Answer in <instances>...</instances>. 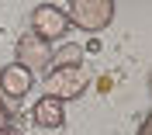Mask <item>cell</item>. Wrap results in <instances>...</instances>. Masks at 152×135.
<instances>
[{
  "label": "cell",
  "mask_w": 152,
  "mask_h": 135,
  "mask_svg": "<svg viewBox=\"0 0 152 135\" xmlns=\"http://www.w3.org/2000/svg\"><path fill=\"white\" fill-rule=\"evenodd\" d=\"M86 69L83 66H69V69H52L45 76V97H56V101H69V97H80L86 90Z\"/></svg>",
  "instance_id": "cell-3"
},
{
  "label": "cell",
  "mask_w": 152,
  "mask_h": 135,
  "mask_svg": "<svg viewBox=\"0 0 152 135\" xmlns=\"http://www.w3.org/2000/svg\"><path fill=\"white\" fill-rule=\"evenodd\" d=\"M52 66H56V69L83 66V45H76V42H69V45H62L59 52H52Z\"/></svg>",
  "instance_id": "cell-7"
},
{
  "label": "cell",
  "mask_w": 152,
  "mask_h": 135,
  "mask_svg": "<svg viewBox=\"0 0 152 135\" xmlns=\"http://www.w3.org/2000/svg\"><path fill=\"white\" fill-rule=\"evenodd\" d=\"M18 66H24L31 73V69H48L52 66V45L48 42H42L38 35H21L18 38Z\"/></svg>",
  "instance_id": "cell-4"
},
{
  "label": "cell",
  "mask_w": 152,
  "mask_h": 135,
  "mask_svg": "<svg viewBox=\"0 0 152 135\" xmlns=\"http://www.w3.org/2000/svg\"><path fill=\"white\" fill-rule=\"evenodd\" d=\"M0 90H4V97H10V101H21V97L31 90V73L24 66H18V62L4 66L0 69Z\"/></svg>",
  "instance_id": "cell-5"
},
{
  "label": "cell",
  "mask_w": 152,
  "mask_h": 135,
  "mask_svg": "<svg viewBox=\"0 0 152 135\" xmlns=\"http://www.w3.org/2000/svg\"><path fill=\"white\" fill-rule=\"evenodd\" d=\"M4 128H10V111L0 104V132H4Z\"/></svg>",
  "instance_id": "cell-8"
},
{
  "label": "cell",
  "mask_w": 152,
  "mask_h": 135,
  "mask_svg": "<svg viewBox=\"0 0 152 135\" xmlns=\"http://www.w3.org/2000/svg\"><path fill=\"white\" fill-rule=\"evenodd\" d=\"M149 90H152V73H149Z\"/></svg>",
  "instance_id": "cell-11"
},
{
  "label": "cell",
  "mask_w": 152,
  "mask_h": 135,
  "mask_svg": "<svg viewBox=\"0 0 152 135\" xmlns=\"http://www.w3.org/2000/svg\"><path fill=\"white\" fill-rule=\"evenodd\" d=\"M0 135H24V132H21V128H14V125H10V128H4V132H0Z\"/></svg>",
  "instance_id": "cell-10"
},
{
  "label": "cell",
  "mask_w": 152,
  "mask_h": 135,
  "mask_svg": "<svg viewBox=\"0 0 152 135\" xmlns=\"http://www.w3.org/2000/svg\"><path fill=\"white\" fill-rule=\"evenodd\" d=\"M69 24L83 31H100L114 21V0H73L69 4Z\"/></svg>",
  "instance_id": "cell-1"
},
{
  "label": "cell",
  "mask_w": 152,
  "mask_h": 135,
  "mask_svg": "<svg viewBox=\"0 0 152 135\" xmlns=\"http://www.w3.org/2000/svg\"><path fill=\"white\" fill-rule=\"evenodd\" d=\"M31 118H35L38 128H59L62 121H66L62 101H56V97H42V101L35 104V111H31Z\"/></svg>",
  "instance_id": "cell-6"
},
{
  "label": "cell",
  "mask_w": 152,
  "mask_h": 135,
  "mask_svg": "<svg viewBox=\"0 0 152 135\" xmlns=\"http://www.w3.org/2000/svg\"><path fill=\"white\" fill-rule=\"evenodd\" d=\"M138 135H152V114H149V118H145L142 125H138Z\"/></svg>",
  "instance_id": "cell-9"
},
{
  "label": "cell",
  "mask_w": 152,
  "mask_h": 135,
  "mask_svg": "<svg viewBox=\"0 0 152 135\" xmlns=\"http://www.w3.org/2000/svg\"><path fill=\"white\" fill-rule=\"evenodd\" d=\"M69 31V14L59 4H38L31 10V35H38L42 42H56Z\"/></svg>",
  "instance_id": "cell-2"
}]
</instances>
